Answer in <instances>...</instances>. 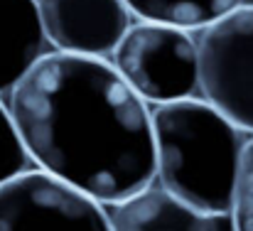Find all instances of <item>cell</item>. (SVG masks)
Wrapping results in <instances>:
<instances>
[{
  "label": "cell",
  "instance_id": "obj_1",
  "mask_svg": "<svg viewBox=\"0 0 253 231\" xmlns=\"http://www.w3.org/2000/svg\"><path fill=\"white\" fill-rule=\"evenodd\" d=\"M35 167L103 207L155 185L153 108L111 59L47 52L7 93Z\"/></svg>",
  "mask_w": 253,
  "mask_h": 231
},
{
  "label": "cell",
  "instance_id": "obj_2",
  "mask_svg": "<svg viewBox=\"0 0 253 231\" xmlns=\"http://www.w3.org/2000/svg\"><path fill=\"white\" fill-rule=\"evenodd\" d=\"M155 185L182 204L231 217L249 136L202 96L153 106Z\"/></svg>",
  "mask_w": 253,
  "mask_h": 231
},
{
  "label": "cell",
  "instance_id": "obj_3",
  "mask_svg": "<svg viewBox=\"0 0 253 231\" xmlns=\"http://www.w3.org/2000/svg\"><path fill=\"white\" fill-rule=\"evenodd\" d=\"M111 64L148 106H165L199 93L197 37L174 25L133 22L111 54Z\"/></svg>",
  "mask_w": 253,
  "mask_h": 231
},
{
  "label": "cell",
  "instance_id": "obj_4",
  "mask_svg": "<svg viewBox=\"0 0 253 231\" xmlns=\"http://www.w3.org/2000/svg\"><path fill=\"white\" fill-rule=\"evenodd\" d=\"M199 96L253 136V5H241L197 35Z\"/></svg>",
  "mask_w": 253,
  "mask_h": 231
},
{
  "label": "cell",
  "instance_id": "obj_5",
  "mask_svg": "<svg viewBox=\"0 0 253 231\" xmlns=\"http://www.w3.org/2000/svg\"><path fill=\"white\" fill-rule=\"evenodd\" d=\"M0 231H111L103 204L32 167L0 185Z\"/></svg>",
  "mask_w": 253,
  "mask_h": 231
},
{
  "label": "cell",
  "instance_id": "obj_6",
  "mask_svg": "<svg viewBox=\"0 0 253 231\" xmlns=\"http://www.w3.org/2000/svg\"><path fill=\"white\" fill-rule=\"evenodd\" d=\"M49 47L64 54L111 59L133 27L126 0H37Z\"/></svg>",
  "mask_w": 253,
  "mask_h": 231
},
{
  "label": "cell",
  "instance_id": "obj_7",
  "mask_svg": "<svg viewBox=\"0 0 253 231\" xmlns=\"http://www.w3.org/2000/svg\"><path fill=\"white\" fill-rule=\"evenodd\" d=\"M111 231H234L231 217L202 214L150 185L130 199L108 207Z\"/></svg>",
  "mask_w": 253,
  "mask_h": 231
},
{
  "label": "cell",
  "instance_id": "obj_8",
  "mask_svg": "<svg viewBox=\"0 0 253 231\" xmlns=\"http://www.w3.org/2000/svg\"><path fill=\"white\" fill-rule=\"evenodd\" d=\"M49 49L37 0H0V96L10 93Z\"/></svg>",
  "mask_w": 253,
  "mask_h": 231
},
{
  "label": "cell",
  "instance_id": "obj_9",
  "mask_svg": "<svg viewBox=\"0 0 253 231\" xmlns=\"http://www.w3.org/2000/svg\"><path fill=\"white\" fill-rule=\"evenodd\" d=\"M138 20H153L174 25L189 32H199L226 12L253 5V0H126Z\"/></svg>",
  "mask_w": 253,
  "mask_h": 231
},
{
  "label": "cell",
  "instance_id": "obj_10",
  "mask_svg": "<svg viewBox=\"0 0 253 231\" xmlns=\"http://www.w3.org/2000/svg\"><path fill=\"white\" fill-rule=\"evenodd\" d=\"M32 167H35V162L22 143V136L17 131L10 103H5L0 98V185L15 180L17 175H22Z\"/></svg>",
  "mask_w": 253,
  "mask_h": 231
},
{
  "label": "cell",
  "instance_id": "obj_11",
  "mask_svg": "<svg viewBox=\"0 0 253 231\" xmlns=\"http://www.w3.org/2000/svg\"><path fill=\"white\" fill-rule=\"evenodd\" d=\"M231 224H234V231H253V136L246 143L241 167H239Z\"/></svg>",
  "mask_w": 253,
  "mask_h": 231
}]
</instances>
